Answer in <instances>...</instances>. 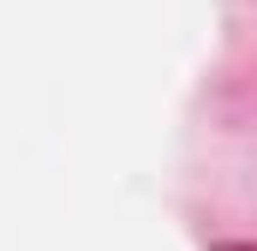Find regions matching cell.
Instances as JSON below:
<instances>
[{"mask_svg":"<svg viewBox=\"0 0 257 251\" xmlns=\"http://www.w3.org/2000/svg\"><path fill=\"white\" fill-rule=\"evenodd\" d=\"M215 251H257V245H215Z\"/></svg>","mask_w":257,"mask_h":251,"instance_id":"1","label":"cell"}]
</instances>
